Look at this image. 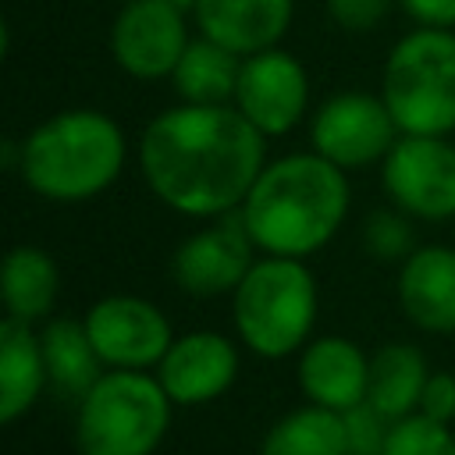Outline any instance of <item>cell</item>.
<instances>
[{
    "mask_svg": "<svg viewBox=\"0 0 455 455\" xmlns=\"http://www.w3.org/2000/svg\"><path fill=\"white\" fill-rule=\"evenodd\" d=\"M139 167L164 206L213 220L249 196L267 167V135L235 103H174L142 128Z\"/></svg>",
    "mask_w": 455,
    "mask_h": 455,
    "instance_id": "obj_1",
    "label": "cell"
},
{
    "mask_svg": "<svg viewBox=\"0 0 455 455\" xmlns=\"http://www.w3.org/2000/svg\"><path fill=\"white\" fill-rule=\"evenodd\" d=\"M348 171L320 153H288L270 160L242 199L238 213L263 256L306 259L320 252L345 224L352 188Z\"/></svg>",
    "mask_w": 455,
    "mask_h": 455,
    "instance_id": "obj_2",
    "label": "cell"
},
{
    "mask_svg": "<svg viewBox=\"0 0 455 455\" xmlns=\"http://www.w3.org/2000/svg\"><path fill=\"white\" fill-rule=\"evenodd\" d=\"M128 142L121 124L89 107L39 121L18 146L21 181L50 203H85L103 196L124 171Z\"/></svg>",
    "mask_w": 455,
    "mask_h": 455,
    "instance_id": "obj_3",
    "label": "cell"
},
{
    "mask_svg": "<svg viewBox=\"0 0 455 455\" xmlns=\"http://www.w3.org/2000/svg\"><path fill=\"white\" fill-rule=\"evenodd\" d=\"M320 295L306 259L256 256L242 284L231 291V320L238 341L259 359H284L309 345Z\"/></svg>",
    "mask_w": 455,
    "mask_h": 455,
    "instance_id": "obj_4",
    "label": "cell"
},
{
    "mask_svg": "<svg viewBox=\"0 0 455 455\" xmlns=\"http://www.w3.org/2000/svg\"><path fill=\"white\" fill-rule=\"evenodd\" d=\"M174 402L149 370H103L78 398V455H153L171 430Z\"/></svg>",
    "mask_w": 455,
    "mask_h": 455,
    "instance_id": "obj_5",
    "label": "cell"
},
{
    "mask_svg": "<svg viewBox=\"0 0 455 455\" xmlns=\"http://www.w3.org/2000/svg\"><path fill=\"white\" fill-rule=\"evenodd\" d=\"M380 96L402 135L455 132V28L416 25L402 36L380 75Z\"/></svg>",
    "mask_w": 455,
    "mask_h": 455,
    "instance_id": "obj_6",
    "label": "cell"
},
{
    "mask_svg": "<svg viewBox=\"0 0 455 455\" xmlns=\"http://www.w3.org/2000/svg\"><path fill=\"white\" fill-rule=\"evenodd\" d=\"M380 185L402 213L427 224L455 220V142L451 135H398L380 160Z\"/></svg>",
    "mask_w": 455,
    "mask_h": 455,
    "instance_id": "obj_7",
    "label": "cell"
},
{
    "mask_svg": "<svg viewBox=\"0 0 455 455\" xmlns=\"http://www.w3.org/2000/svg\"><path fill=\"white\" fill-rule=\"evenodd\" d=\"M398 124L380 92L345 89L327 96L309 117L313 153L338 164L341 171H359L380 164L398 142Z\"/></svg>",
    "mask_w": 455,
    "mask_h": 455,
    "instance_id": "obj_8",
    "label": "cell"
},
{
    "mask_svg": "<svg viewBox=\"0 0 455 455\" xmlns=\"http://www.w3.org/2000/svg\"><path fill=\"white\" fill-rule=\"evenodd\" d=\"M85 331L107 370H156L174 341L167 313L142 295H103L85 313Z\"/></svg>",
    "mask_w": 455,
    "mask_h": 455,
    "instance_id": "obj_9",
    "label": "cell"
},
{
    "mask_svg": "<svg viewBox=\"0 0 455 455\" xmlns=\"http://www.w3.org/2000/svg\"><path fill=\"white\" fill-rule=\"evenodd\" d=\"M185 14L188 11L171 0H124L110 25V53L117 68L139 82L171 78L192 39Z\"/></svg>",
    "mask_w": 455,
    "mask_h": 455,
    "instance_id": "obj_10",
    "label": "cell"
},
{
    "mask_svg": "<svg viewBox=\"0 0 455 455\" xmlns=\"http://www.w3.org/2000/svg\"><path fill=\"white\" fill-rule=\"evenodd\" d=\"M256 242L242 220V213L213 217L206 228L181 238V245L171 256V277L181 291L196 299H217L231 295L249 267L256 263Z\"/></svg>",
    "mask_w": 455,
    "mask_h": 455,
    "instance_id": "obj_11",
    "label": "cell"
},
{
    "mask_svg": "<svg viewBox=\"0 0 455 455\" xmlns=\"http://www.w3.org/2000/svg\"><path fill=\"white\" fill-rule=\"evenodd\" d=\"M231 103L267 139L288 135L309 114V75L295 53L270 46L263 53L242 57Z\"/></svg>",
    "mask_w": 455,
    "mask_h": 455,
    "instance_id": "obj_12",
    "label": "cell"
},
{
    "mask_svg": "<svg viewBox=\"0 0 455 455\" xmlns=\"http://www.w3.org/2000/svg\"><path fill=\"white\" fill-rule=\"evenodd\" d=\"M153 373L174 405H206L231 391L238 377V345L220 331L174 334Z\"/></svg>",
    "mask_w": 455,
    "mask_h": 455,
    "instance_id": "obj_13",
    "label": "cell"
},
{
    "mask_svg": "<svg viewBox=\"0 0 455 455\" xmlns=\"http://www.w3.org/2000/svg\"><path fill=\"white\" fill-rule=\"evenodd\" d=\"M295 377H299V391L306 395V402L334 409V412H348L359 402H366L370 355L341 334L309 338V345L299 352Z\"/></svg>",
    "mask_w": 455,
    "mask_h": 455,
    "instance_id": "obj_14",
    "label": "cell"
},
{
    "mask_svg": "<svg viewBox=\"0 0 455 455\" xmlns=\"http://www.w3.org/2000/svg\"><path fill=\"white\" fill-rule=\"evenodd\" d=\"M188 14L199 36L238 57H252L281 46L295 18V0H196Z\"/></svg>",
    "mask_w": 455,
    "mask_h": 455,
    "instance_id": "obj_15",
    "label": "cell"
},
{
    "mask_svg": "<svg viewBox=\"0 0 455 455\" xmlns=\"http://www.w3.org/2000/svg\"><path fill=\"white\" fill-rule=\"evenodd\" d=\"M398 306L427 334H455V249L416 245L398 267Z\"/></svg>",
    "mask_w": 455,
    "mask_h": 455,
    "instance_id": "obj_16",
    "label": "cell"
},
{
    "mask_svg": "<svg viewBox=\"0 0 455 455\" xmlns=\"http://www.w3.org/2000/svg\"><path fill=\"white\" fill-rule=\"evenodd\" d=\"M50 387L43 341L32 323L4 316L0 323V423H18Z\"/></svg>",
    "mask_w": 455,
    "mask_h": 455,
    "instance_id": "obj_17",
    "label": "cell"
},
{
    "mask_svg": "<svg viewBox=\"0 0 455 455\" xmlns=\"http://www.w3.org/2000/svg\"><path fill=\"white\" fill-rule=\"evenodd\" d=\"M4 288V309L14 320L36 323L53 313L57 291H60V270L57 259L39 245H14L4 256L0 270Z\"/></svg>",
    "mask_w": 455,
    "mask_h": 455,
    "instance_id": "obj_18",
    "label": "cell"
},
{
    "mask_svg": "<svg viewBox=\"0 0 455 455\" xmlns=\"http://www.w3.org/2000/svg\"><path fill=\"white\" fill-rule=\"evenodd\" d=\"M427 380H430V370H427L423 352L409 341H387L370 355L366 402L380 409L387 419L412 416L419 409Z\"/></svg>",
    "mask_w": 455,
    "mask_h": 455,
    "instance_id": "obj_19",
    "label": "cell"
},
{
    "mask_svg": "<svg viewBox=\"0 0 455 455\" xmlns=\"http://www.w3.org/2000/svg\"><path fill=\"white\" fill-rule=\"evenodd\" d=\"M39 341H43L50 387L60 391L64 398H82L107 370L85 331V320H71V316L46 320V327L39 331Z\"/></svg>",
    "mask_w": 455,
    "mask_h": 455,
    "instance_id": "obj_20",
    "label": "cell"
},
{
    "mask_svg": "<svg viewBox=\"0 0 455 455\" xmlns=\"http://www.w3.org/2000/svg\"><path fill=\"white\" fill-rule=\"evenodd\" d=\"M242 57L206 36H192L171 82L181 103H228L235 100Z\"/></svg>",
    "mask_w": 455,
    "mask_h": 455,
    "instance_id": "obj_21",
    "label": "cell"
},
{
    "mask_svg": "<svg viewBox=\"0 0 455 455\" xmlns=\"http://www.w3.org/2000/svg\"><path fill=\"white\" fill-rule=\"evenodd\" d=\"M259 455H348L345 416L306 402L263 434Z\"/></svg>",
    "mask_w": 455,
    "mask_h": 455,
    "instance_id": "obj_22",
    "label": "cell"
},
{
    "mask_svg": "<svg viewBox=\"0 0 455 455\" xmlns=\"http://www.w3.org/2000/svg\"><path fill=\"white\" fill-rule=\"evenodd\" d=\"M384 455H455L451 423H437L423 412L402 416L391 423Z\"/></svg>",
    "mask_w": 455,
    "mask_h": 455,
    "instance_id": "obj_23",
    "label": "cell"
},
{
    "mask_svg": "<svg viewBox=\"0 0 455 455\" xmlns=\"http://www.w3.org/2000/svg\"><path fill=\"white\" fill-rule=\"evenodd\" d=\"M363 245L370 256L384 259V263H398L409 259L416 249V231H412V217L402 213L398 206H384L373 210L363 224Z\"/></svg>",
    "mask_w": 455,
    "mask_h": 455,
    "instance_id": "obj_24",
    "label": "cell"
},
{
    "mask_svg": "<svg viewBox=\"0 0 455 455\" xmlns=\"http://www.w3.org/2000/svg\"><path fill=\"white\" fill-rule=\"evenodd\" d=\"M345 416V437H348V455H384L391 423L380 409H373L370 402H359L355 409L341 412Z\"/></svg>",
    "mask_w": 455,
    "mask_h": 455,
    "instance_id": "obj_25",
    "label": "cell"
},
{
    "mask_svg": "<svg viewBox=\"0 0 455 455\" xmlns=\"http://www.w3.org/2000/svg\"><path fill=\"white\" fill-rule=\"evenodd\" d=\"M395 0H327V14L345 32H370L391 14Z\"/></svg>",
    "mask_w": 455,
    "mask_h": 455,
    "instance_id": "obj_26",
    "label": "cell"
},
{
    "mask_svg": "<svg viewBox=\"0 0 455 455\" xmlns=\"http://www.w3.org/2000/svg\"><path fill=\"white\" fill-rule=\"evenodd\" d=\"M416 412H423L437 423H455V373H444V370L430 373Z\"/></svg>",
    "mask_w": 455,
    "mask_h": 455,
    "instance_id": "obj_27",
    "label": "cell"
},
{
    "mask_svg": "<svg viewBox=\"0 0 455 455\" xmlns=\"http://www.w3.org/2000/svg\"><path fill=\"white\" fill-rule=\"evenodd\" d=\"M398 4L423 28H455V0H398Z\"/></svg>",
    "mask_w": 455,
    "mask_h": 455,
    "instance_id": "obj_28",
    "label": "cell"
},
{
    "mask_svg": "<svg viewBox=\"0 0 455 455\" xmlns=\"http://www.w3.org/2000/svg\"><path fill=\"white\" fill-rule=\"evenodd\" d=\"M171 4H178V7H185V11H192V4H196V0H171Z\"/></svg>",
    "mask_w": 455,
    "mask_h": 455,
    "instance_id": "obj_29",
    "label": "cell"
}]
</instances>
